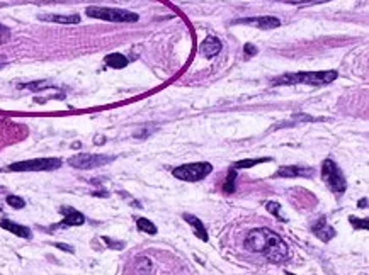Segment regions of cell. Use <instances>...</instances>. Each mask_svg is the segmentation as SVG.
<instances>
[{
  "label": "cell",
  "mask_w": 369,
  "mask_h": 275,
  "mask_svg": "<svg viewBox=\"0 0 369 275\" xmlns=\"http://www.w3.org/2000/svg\"><path fill=\"white\" fill-rule=\"evenodd\" d=\"M266 161H271V158H254V160H242V161H236L233 168L235 170H240V168H250V167H255L259 165V163H266Z\"/></svg>",
  "instance_id": "d6986e66"
},
{
  "label": "cell",
  "mask_w": 369,
  "mask_h": 275,
  "mask_svg": "<svg viewBox=\"0 0 369 275\" xmlns=\"http://www.w3.org/2000/svg\"><path fill=\"white\" fill-rule=\"evenodd\" d=\"M349 221H351L354 229H367V228H369L367 217H366V219H359V217H356V216H351V217H349Z\"/></svg>",
  "instance_id": "7402d4cb"
},
{
  "label": "cell",
  "mask_w": 369,
  "mask_h": 275,
  "mask_svg": "<svg viewBox=\"0 0 369 275\" xmlns=\"http://www.w3.org/2000/svg\"><path fill=\"white\" fill-rule=\"evenodd\" d=\"M311 231L317 234L318 238L322 239V241H330V239L335 236V229H333L332 226H328L327 221H325V217H320L318 221L313 224L311 226Z\"/></svg>",
  "instance_id": "8fae6325"
},
{
  "label": "cell",
  "mask_w": 369,
  "mask_h": 275,
  "mask_svg": "<svg viewBox=\"0 0 369 275\" xmlns=\"http://www.w3.org/2000/svg\"><path fill=\"white\" fill-rule=\"evenodd\" d=\"M151 262H150V258H138L136 260V272H138V275H146V273H150V270H151Z\"/></svg>",
  "instance_id": "ffe728a7"
},
{
  "label": "cell",
  "mask_w": 369,
  "mask_h": 275,
  "mask_svg": "<svg viewBox=\"0 0 369 275\" xmlns=\"http://www.w3.org/2000/svg\"><path fill=\"white\" fill-rule=\"evenodd\" d=\"M245 248L249 252L260 253L271 260V262H282L287 257V244L271 229L257 228L245 236Z\"/></svg>",
  "instance_id": "6da1fadb"
},
{
  "label": "cell",
  "mask_w": 369,
  "mask_h": 275,
  "mask_svg": "<svg viewBox=\"0 0 369 275\" xmlns=\"http://www.w3.org/2000/svg\"><path fill=\"white\" fill-rule=\"evenodd\" d=\"M136 226H138L140 231H143L146 234H156V226L146 217H138V219H136Z\"/></svg>",
  "instance_id": "e0dca14e"
},
{
  "label": "cell",
  "mask_w": 369,
  "mask_h": 275,
  "mask_svg": "<svg viewBox=\"0 0 369 275\" xmlns=\"http://www.w3.org/2000/svg\"><path fill=\"white\" fill-rule=\"evenodd\" d=\"M6 65H7V60L4 58L2 54H0V68H4V66H6Z\"/></svg>",
  "instance_id": "f546056e"
},
{
  "label": "cell",
  "mask_w": 369,
  "mask_h": 275,
  "mask_svg": "<svg viewBox=\"0 0 369 275\" xmlns=\"http://www.w3.org/2000/svg\"><path fill=\"white\" fill-rule=\"evenodd\" d=\"M213 172V165L208 161H198V163H188V165H180L174 168V177L179 180L186 182H198L203 180L204 177H208Z\"/></svg>",
  "instance_id": "277c9868"
},
{
  "label": "cell",
  "mask_w": 369,
  "mask_h": 275,
  "mask_svg": "<svg viewBox=\"0 0 369 275\" xmlns=\"http://www.w3.org/2000/svg\"><path fill=\"white\" fill-rule=\"evenodd\" d=\"M257 53V48L254 44H250V43H247L245 44V54H255Z\"/></svg>",
  "instance_id": "484cf974"
},
{
  "label": "cell",
  "mask_w": 369,
  "mask_h": 275,
  "mask_svg": "<svg viewBox=\"0 0 369 275\" xmlns=\"http://www.w3.org/2000/svg\"><path fill=\"white\" fill-rule=\"evenodd\" d=\"M366 204H367V199H362V201H359V207H362V209H366L367 206H366Z\"/></svg>",
  "instance_id": "4dcf8cb0"
},
{
  "label": "cell",
  "mask_w": 369,
  "mask_h": 275,
  "mask_svg": "<svg viewBox=\"0 0 369 275\" xmlns=\"http://www.w3.org/2000/svg\"><path fill=\"white\" fill-rule=\"evenodd\" d=\"M337 71H301V73H286L274 80V85H293V84H308V85H328L337 78Z\"/></svg>",
  "instance_id": "7a4b0ae2"
},
{
  "label": "cell",
  "mask_w": 369,
  "mask_h": 275,
  "mask_svg": "<svg viewBox=\"0 0 369 275\" xmlns=\"http://www.w3.org/2000/svg\"><path fill=\"white\" fill-rule=\"evenodd\" d=\"M7 204L14 209H22L26 206V202H24V199L17 197V196H7Z\"/></svg>",
  "instance_id": "603a6c76"
},
{
  "label": "cell",
  "mask_w": 369,
  "mask_h": 275,
  "mask_svg": "<svg viewBox=\"0 0 369 275\" xmlns=\"http://www.w3.org/2000/svg\"><path fill=\"white\" fill-rule=\"evenodd\" d=\"M231 24H245L252 25L255 29H276L281 25V20L272 15H260V17H245V19H235Z\"/></svg>",
  "instance_id": "ba28073f"
},
{
  "label": "cell",
  "mask_w": 369,
  "mask_h": 275,
  "mask_svg": "<svg viewBox=\"0 0 369 275\" xmlns=\"http://www.w3.org/2000/svg\"><path fill=\"white\" fill-rule=\"evenodd\" d=\"M114 160V156L109 155H92V153H78L72 158H68L70 167L78 168V170H92V168L104 167Z\"/></svg>",
  "instance_id": "52a82bcc"
},
{
  "label": "cell",
  "mask_w": 369,
  "mask_h": 275,
  "mask_svg": "<svg viewBox=\"0 0 369 275\" xmlns=\"http://www.w3.org/2000/svg\"><path fill=\"white\" fill-rule=\"evenodd\" d=\"M41 20H49V22H57V24H78L80 22V15H39Z\"/></svg>",
  "instance_id": "9a60e30c"
},
{
  "label": "cell",
  "mask_w": 369,
  "mask_h": 275,
  "mask_svg": "<svg viewBox=\"0 0 369 275\" xmlns=\"http://www.w3.org/2000/svg\"><path fill=\"white\" fill-rule=\"evenodd\" d=\"M104 241L108 244H113L111 248H118V250L123 248V243H119V241H113V239H109V238H104Z\"/></svg>",
  "instance_id": "4316f807"
},
{
  "label": "cell",
  "mask_w": 369,
  "mask_h": 275,
  "mask_svg": "<svg viewBox=\"0 0 369 275\" xmlns=\"http://www.w3.org/2000/svg\"><path fill=\"white\" fill-rule=\"evenodd\" d=\"M46 87H49V84H46V81H36V85H28V89L41 90V89H46Z\"/></svg>",
  "instance_id": "d4e9b609"
},
{
  "label": "cell",
  "mask_w": 369,
  "mask_h": 275,
  "mask_svg": "<svg viewBox=\"0 0 369 275\" xmlns=\"http://www.w3.org/2000/svg\"><path fill=\"white\" fill-rule=\"evenodd\" d=\"M277 177L282 178H293V177H311L313 170L306 167H298V165H289V167H281L276 173Z\"/></svg>",
  "instance_id": "30bf717a"
},
{
  "label": "cell",
  "mask_w": 369,
  "mask_h": 275,
  "mask_svg": "<svg viewBox=\"0 0 369 275\" xmlns=\"http://www.w3.org/2000/svg\"><path fill=\"white\" fill-rule=\"evenodd\" d=\"M287 275H293V273H287Z\"/></svg>",
  "instance_id": "1f68e13d"
},
{
  "label": "cell",
  "mask_w": 369,
  "mask_h": 275,
  "mask_svg": "<svg viewBox=\"0 0 369 275\" xmlns=\"http://www.w3.org/2000/svg\"><path fill=\"white\" fill-rule=\"evenodd\" d=\"M60 212H62V216H63V221H62L63 226H82L85 223L84 214L78 212L77 209H73V207L63 206V207H60Z\"/></svg>",
  "instance_id": "9c48e42d"
},
{
  "label": "cell",
  "mask_w": 369,
  "mask_h": 275,
  "mask_svg": "<svg viewBox=\"0 0 369 275\" xmlns=\"http://www.w3.org/2000/svg\"><path fill=\"white\" fill-rule=\"evenodd\" d=\"M236 190V170L235 168H231L228 172V177H226V182L223 185V192L226 194H233Z\"/></svg>",
  "instance_id": "ac0fdd59"
},
{
  "label": "cell",
  "mask_w": 369,
  "mask_h": 275,
  "mask_svg": "<svg viewBox=\"0 0 369 275\" xmlns=\"http://www.w3.org/2000/svg\"><path fill=\"white\" fill-rule=\"evenodd\" d=\"M55 246H57V248H60V250H65V252H70V253H73V248H70L68 244H63V243H57V244H55Z\"/></svg>",
  "instance_id": "f1b7e54d"
},
{
  "label": "cell",
  "mask_w": 369,
  "mask_h": 275,
  "mask_svg": "<svg viewBox=\"0 0 369 275\" xmlns=\"http://www.w3.org/2000/svg\"><path fill=\"white\" fill-rule=\"evenodd\" d=\"M266 209L269 211L271 214H274L276 217H279L282 223H286L287 221V217L282 214V209H281V204H277V202H267L266 204Z\"/></svg>",
  "instance_id": "44dd1931"
},
{
  "label": "cell",
  "mask_w": 369,
  "mask_h": 275,
  "mask_svg": "<svg viewBox=\"0 0 369 275\" xmlns=\"http://www.w3.org/2000/svg\"><path fill=\"white\" fill-rule=\"evenodd\" d=\"M199 51L206 58H213V56H216L221 51V41L218 38H215V36H209V38H206L203 41Z\"/></svg>",
  "instance_id": "7c38bea8"
},
{
  "label": "cell",
  "mask_w": 369,
  "mask_h": 275,
  "mask_svg": "<svg viewBox=\"0 0 369 275\" xmlns=\"http://www.w3.org/2000/svg\"><path fill=\"white\" fill-rule=\"evenodd\" d=\"M62 167L60 158H36V160H26L17 161L7 167L11 172H46V170H57Z\"/></svg>",
  "instance_id": "8992f818"
},
{
  "label": "cell",
  "mask_w": 369,
  "mask_h": 275,
  "mask_svg": "<svg viewBox=\"0 0 369 275\" xmlns=\"http://www.w3.org/2000/svg\"><path fill=\"white\" fill-rule=\"evenodd\" d=\"M322 2H328V0H296L295 4H322Z\"/></svg>",
  "instance_id": "83f0119b"
},
{
  "label": "cell",
  "mask_w": 369,
  "mask_h": 275,
  "mask_svg": "<svg viewBox=\"0 0 369 275\" xmlns=\"http://www.w3.org/2000/svg\"><path fill=\"white\" fill-rule=\"evenodd\" d=\"M322 178H323V182L327 183L328 188H330L332 192L338 194V196L346 192L347 180H346V177H344L342 170L337 167L335 161H332V160L323 161V165H322Z\"/></svg>",
  "instance_id": "5b68a950"
},
{
  "label": "cell",
  "mask_w": 369,
  "mask_h": 275,
  "mask_svg": "<svg viewBox=\"0 0 369 275\" xmlns=\"http://www.w3.org/2000/svg\"><path fill=\"white\" fill-rule=\"evenodd\" d=\"M87 15L94 19H102V20H109V22H136L140 17L138 14L129 12V10L124 9H109V7H87Z\"/></svg>",
  "instance_id": "3957f363"
},
{
  "label": "cell",
  "mask_w": 369,
  "mask_h": 275,
  "mask_svg": "<svg viewBox=\"0 0 369 275\" xmlns=\"http://www.w3.org/2000/svg\"><path fill=\"white\" fill-rule=\"evenodd\" d=\"M0 226H2L4 229H7L9 233L16 234V236L31 238V229L26 228V226H22V224L14 223V221H11V219H7V217H4L2 221H0Z\"/></svg>",
  "instance_id": "4fadbf2b"
},
{
  "label": "cell",
  "mask_w": 369,
  "mask_h": 275,
  "mask_svg": "<svg viewBox=\"0 0 369 275\" xmlns=\"http://www.w3.org/2000/svg\"><path fill=\"white\" fill-rule=\"evenodd\" d=\"M7 39H9V29L0 25V43H6Z\"/></svg>",
  "instance_id": "cb8c5ba5"
},
{
  "label": "cell",
  "mask_w": 369,
  "mask_h": 275,
  "mask_svg": "<svg viewBox=\"0 0 369 275\" xmlns=\"http://www.w3.org/2000/svg\"><path fill=\"white\" fill-rule=\"evenodd\" d=\"M182 217H184L186 221H188V223L191 224V226L194 228V234H196V236H198L199 239H203V241H208V239H209L208 231H206L204 224L201 223V219H198L196 216H193V214H188V212H186Z\"/></svg>",
  "instance_id": "5bb4252c"
},
{
  "label": "cell",
  "mask_w": 369,
  "mask_h": 275,
  "mask_svg": "<svg viewBox=\"0 0 369 275\" xmlns=\"http://www.w3.org/2000/svg\"><path fill=\"white\" fill-rule=\"evenodd\" d=\"M106 65L111 66V68L119 70V68H124V66L128 65V58L123 54H119V53H113V54L106 56Z\"/></svg>",
  "instance_id": "2e32d148"
}]
</instances>
